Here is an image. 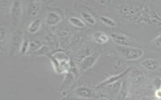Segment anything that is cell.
<instances>
[{
	"instance_id": "7a4b0ae2",
	"label": "cell",
	"mask_w": 161,
	"mask_h": 100,
	"mask_svg": "<svg viewBox=\"0 0 161 100\" xmlns=\"http://www.w3.org/2000/svg\"><path fill=\"white\" fill-rule=\"evenodd\" d=\"M118 48L122 57L128 61L140 60L145 54L143 49L138 47L118 46Z\"/></svg>"
},
{
	"instance_id": "9c48e42d",
	"label": "cell",
	"mask_w": 161,
	"mask_h": 100,
	"mask_svg": "<svg viewBox=\"0 0 161 100\" xmlns=\"http://www.w3.org/2000/svg\"><path fill=\"white\" fill-rule=\"evenodd\" d=\"M62 21L61 15L56 12H49L46 15L45 22L48 26H54L60 23Z\"/></svg>"
},
{
	"instance_id": "5b68a950",
	"label": "cell",
	"mask_w": 161,
	"mask_h": 100,
	"mask_svg": "<svg viewBox=\"0 0 161 100\" xmlns=\"http://www.w3.org/2000/svg\"><path fill=\"white\" fill-rule=\"evenodd\" d=\"M74 93L77 96L84 99H94L98 96L97 91L95 89L85 86L76 88L74 90Z\"/></svg>"
},
{
	"instance_id": "30bf717a",
	"label": "cell",
	"mask_w": 161,
	"mask_h": 100,
	"mask_svg": "<svg viewBox=\"0 0 161 100\" xmlns=\"http://www.w3.org/2000/svg\"><path fill=\"white\" fill-rule=\"evenodd\" d=\"M130 70V68H129V69L126 70L124 72H121L120 74L110 77L109 78H108L107 79L104 80V81L102 82L100 84H98L97 86V88L101 89V88L106 86L107 85H110V84H113V83L119 81L123 77H124V76L127 74V72H129Z\"/></svg>"
},
{
	"instance_id": "44dd1931",
	"label": "cell",
	"mask_w": 161,
	"mask_h": 100,
	"mask_svg": "<svg viewBox=\"0 0 161 100\" xmlns=\"http://www.w3.org/2000/svg\"><path fill=\"white\" fill-rule=\"evenodd\" d=\"M152 85L155 91L161 89V77L157 76L152 81Z\"/></svg>"
},
{
	"instance_id": "3957f363",
	"label": "cell",
	"mask_w": 161,
	"mask_h": 100,
	"mask_svg": "<svg viewBox=\"0 0 161 100\" xmlns=\"http://www.w3.org/2000/svg\"><path fill=\"white\" fill-rule=\"evenodd\" d=\"M109 37L112 41L118 45V46L140 47V46L137 44V42L135 40L125 34L112 32L110 34Z\"/></svg>"
},
{
	"instance_id": "277c9868",
	"label": "cell",
	"mask_w": 161,
	"mask_h": 100,
	"mask_svg": "<svg viewBox=\"0 0 161 100\" xmlns=\"http://www.w3.org/2000/svg\"><path fill=\"white\" fill-rule=\"evenodd\" d=\"M23 11V4L20 1H15L12 3L10 9V17L12 24L14 27H17L20 23Z\"/></svg>"
},
{
	"instance_id": "2e32d148",
	"label": "cell",
	"mask_w": 161,
	"mask_h": 100,
	"mask_svg": "<svg viewBox=\"0 0 161 100\" xmlns=\"http://www.w3.org/2000/svg\"><path fill=\"white\" fill-rule=\"evenodd\" d=\"M43 45L42 42L38 40H34L32 41L29 42V48L27 54L30 53L32 54L33 52L37 51L40 48L42 47Z\"/></svg>"
},
{
	"instance_id": "7c38bea8",
	"label": "cell",
	"mask_w": 161,
	"mask_h": 100,
	"mask_svg": "<svg viewBox=\"0 0 161 100\" xmlns=\"http://www.w3.org/2000/svg\"><path fill=\"white\" fill-rule=\"evenodd\" d=\"M75 79V77L73 73L70 72L67 73L60 87L61 91H65L68 90V89H69L74 82Z\"/></svg>"
},
{
	"instance_id": "4fadbf2b",
	"label": "cell",
	"mask_w": 161,
	"mask_h": 100,
	"mask_svg": "<svg viewBox=\"0 0 161 100\" xmlns=\"http://www.w3.org/2000/svg\"><path fill=\"white\" fill-rule=\"evenodd\" d=\"M42 21L40 19H37L33 21L28 27V32L29 34H35L39 31L42 27Z\"/></svg>"
},
{
	"instance_id": "ba28073f",
	"label": "cell",
	"mask_w": 161,
	"mask_h": 100,
	"mask_svg": "<svg viewBox=\"0 0 161 100\" xmlns=\"http://www.w3.org/2000/svg\"><path fill=\"white\" fill-rule=\"evenodd\" d=\"M42 2L39 1H29L27 2L26 13L28 18H34L37 16L42 9Z\"/></svg>"
},
{
	"instance_id": "7402d4cb",
	"label": "cell",
	"mask_w": 161,
	"mask_h": 100,
	"mask_svg": "<svg viewBox=\"0 0 161 100\" xmlns=\"http://www.w3.org/2000/svg\"><path fill=\"white\" fill-rule=\"evenodd\" d=\"M48 52H49V48L45 45H43L42 47L40 48V49H38L37 51L32 54L42 56V55H46L47 54Z\"/></svg>"
},
{
	"instance_id": "d4e9b609",
	"label": "cell",
	"mask_w": 161,
	"mask_h": 100,
	"mask_svg": "<svg viewBox=\"0 0 161 100\" xmlns=\"http://www.w3.org/2000/svg\"><path fill=\"white\" fill-rule=\"evenodd\" d=\"M157 100H161V99H158Z\"/></svg>"
},
{
	"instance_id": "e0dca14e",
	"label": "cell",
	"mask_w": 161,
	"mask_h": 100,
	"mask_svg": "<svg viewBox=\"0 0 161 100\" xmlns=\"http://www.w3.org/2000/svg\"><path fill=\"white\" fill-rule=\"evenodd\" d=\"M145 78V75L141 70L136 69L131 75V80L134 83L141 82Z\"/></svg>"
},
{
	"instance_id": "6da1fadb",
	"label": "cell",
	"mask_w": 161,
	"mask_h": 100,
	"mask_svg": "<svg viewBox=\"0 0 161 100\" xmlns=\"http://www.w3.org/2000/svg\"><path fill=\"white\" fill-rule=\"evenodd\" d=\"M63 54V52H58V55L56 54L53 56L52 55L50 60L56 72L59 74H67L69 71L70 63L67 55H65L64 57H62Z\"/></svg>"
},
{
	"instance_id": "8fae6325",
	"label": "cell",
	"mask_w": 161,
	"mask_h": 100,
	"mask_svg": "<svg viewBox=\"0 0 161 100\" xmlns=\"http://www.w3.org/2000/svg\"><path fill=\"white\" fill-rule=\"evenodd\" d=\"M92 39L96 43L100 45H103L106 44L109 42L110 37L103 32L97 31L92 35Z\"/></svg>"
},
{
	"instance_id": "d6986e66",
	"label": "cell",
	"mask_w": 161,
	"mask_h": 100,
	"mask_svg": "<svg viewBox=\"0 0 161 100\" xmlns=\"http://www.w3.org/2000/svg\"><path fill=\"white\" fill-rule=\"evenodd\" d=\"M100 20L103 24L107 26L112 28L115 27L116 26V23L114 20L108 17L102 16L100 18Z\"/></svg>"
},
{
	"instance_id": "52a82bcc",
	"label": "cell",
	"mask_w": 161,
	"mask_h": 100,
	"mask_svg": "<svg viewBox=\"0 0 161 100\" xmlns=\"http://www.w3.org/2000/svg\"><path fill=\"white\" fill-rule=\"evenodd\" d=\"M100 56V52L93 53L92 55L84 58L80 64L79 68L82 71H85L93 66L97 62V60Z\"/></svg>"
},
{
	"instance_id": "5bb4252c",
	"label": "cell",
	"mask_w": 161,
	"mask_h": 100,
	"mask_svg": "<svg viewBox=\"0 0 161 100\" xmlns=\"http://www.w3.org/2000/svg\"><path fill=\"white\" fill-rule=\"evenodd\" d=\"M150 45L152 48L161 50V28L156 36L151 40Z\"/></svg>"
},
{
	"instance_id": "ac0fdd59",
	"label": "cell",
	"mask_w": 161,
	"mask_h": 100,
	"mask_svg": "<svg viewBox=\"0 0 161 100\" xmlns=\"http://www.w3.org/2000/svg\"><path fill=\"white\" fill-rule=\"evenodd\" d=\"M81 17L83 21L88 24L91 25H94L96 24L95 19L92 14L88 12H83L81 13Z\"/></svg>"
},
{
	"instance_id": "484cf974",
	"label": "cell",
	"mask_w": 161,
	"mask_h": 100,
	"mask_svg": "<svg viewBox=\"0 0 161 100\" xmlns=\"http://www.w3.org/2000/svg\"></svg>"
},
{
	"instance_id": "cb8c5ba5",
	"label": "cell",
	"mask_w": 161,
	"mask_h": 100,
	"mask_svg": "<svg viewBox=\"0 0 161 100\" xmlns=\"http://www.w3.org/2000/svg\"><path fill=\"white\" fill-rule=\"evenodd\" d=\"M155 96L157 99H161V89L155 91Z\"/></svg>"
},
{
	"instance_id": "9a60e30c",
	"label": "cell",
	"mask_w": 161,
	"mask_h": 100,
	"mask_svg": "<svg viewBox=\"0 0 161 100\" xmlns=\"http://www.w3.org/2000/svg\"><path fill=\"white\" fill-rule=\"evenodd\" d=\"M69 21L73 26L77 28L84 29L86 27L85 22L82 19L77 17H71L69 19Z\"/></svg>"
},
{
	"instance_id": "603a6c76",
	"label": "cell",
	"mask_w": 161,
	"mask_h": 100,
	"mask_svg": "<svg viewBox=\"0 0 161 100\" xmlns=\"http://www.w3.org/2000/svg\"><path fill=\"white\" fill-rule=\"evenodd\" d=\"M7 37V31L5 29L3 28H1V42L2 43L3 41H4Z\"/></svg>"
},
{
	"instance_id": "ffe728a7",
	"label": "cell",
	"mask_w": 161,
	"mask_h": 100,
	"mask_svg": "<svg viewBox=\"0 0 161 100\" xmlns=\"http://www.w3.org/2000/svg\"><path fill=\"white\" fill-rule=\"evenodd\" d=\"M29 42L30 41H29V40L26 38H24L23 40L20 49V52L21 54H27L28 48H29Z\"/></svg>"
},
{
	"instance_id": "8992f818",
	"label": "cell",
	"mask_w": 161,
	"mask_h": 100,
	"mask_svg": "<svg viewBox=\"0 0 161 100\" xmlns=\"http://www.w3.org/2000/svg\"><path fill=\"white\" fill-rule=\"evenodd\" d=\"M141 66L150 72H158L161 70V62L155 58H147L140 62Z\"/></svg>"
}]
</instances>
